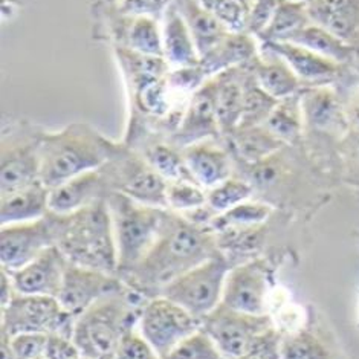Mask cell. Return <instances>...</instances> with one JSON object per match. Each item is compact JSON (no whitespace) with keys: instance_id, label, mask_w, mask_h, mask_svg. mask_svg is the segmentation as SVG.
I'll return each instance as SVG.
<instances>
[{"instance_id":"ffe728a7","label":"cell","mask_w":359,"mask_h":359,"mask_svg":"<svg viewBox=\"0 0 359 359\" xmlns=\"http://www.w3.org/2000/svg\"><path fill=\"white\" fill-rule=\"evenodd\" d=\"M255 58H257V45L252 34L229 32L208 54L201 58L199 66L207 76H212L234 67L251 65Z\"/></svg>"},{"instance_id":"681fc988","label":"cell","mask_w":359,"mask_h":359,"mask_svg":"<svg viewBox=\"0 0 359 359\" xmlns=\"http://www.w3.org/2000/svg\"><path fill=\"white\" fill-rule=\"evenodd\" d=\"M0 289H2V298H0V304H2V307H4V306L10 303L14 298V295L17 294L13 281H11L10 273H8L4 269H2V285H0Z\"/></svg>"},{"instance_id":"ab89813d","label":"cell","mask_w":359,"mask_h":359,"mask_svg":"<svg viewBox=\"0 0 359 359\" xmlns=\"http://www.w3.org/2000/svg\"><path fill=\"white\" fill-rule=\"evenodd\" d=\"M168 76L151 81L135 90L136 104L142 112L153 116H164L170 109Z\"/></svg>"},{"instance_id":"f1b7e54d","label":"cell","mask_w":359,"mask_h":359,"mask_svg":"<svg viewBox=\"0 0 359 359\" xmlns=\"http://www.w3.org/2000/svg\"><path fill=\"white\" fill-rule=\"evenodd\" d=\"M289 41L313 50L321 57H326L335 63H343L352 57V45L337 37L335 34L324 29L320 25L307 23Z\"/></svg>"},{"instance_id":"277c9868","label":"cell","mask_w":359,"mask_h":359,"mask_svg":"<svg viewBox=\"0 0 359 359\" xmlns=\"http://www.w3.org/2000/svg\"><path fill=\"white\" fill-rule=\"evenodd\" d=\"M149 298L129 286L93 303L75 318L72 343L84 359L112 356L124 333L136 327L144 303Z\"/></svg>"},{"instance_id":"d590c367","label":"cell","mask_w":359,"mask_h":359,"mask_svg":"<svg viewBox=\"0 0 359 359\" xmlns=\"http://www.w3.org/2000/svg\"><path fill=\"white\" fill-rule=\"evenodd\" d=\"M201 4L215 14L229 32H246L252 8L251 0H201Z\"/></svg>"},{"instance_id":"603a6c76","label":"cell","mask_w":359,"mask_h":359,"mask_svg":"<svg viewBox=\"0 0 359 359\" xmlns=\"http://www.w3.org/2000/svg\"><path fill=\"white\" fill-rule=\"evenodd\" d=\"M49 212V188L41 182L23 190L0 196V222L2 225L37 220Z\"/></svg>"},{"instance_id":"ba28073f","label":"cell","mask_w":359,"mask_h":359,"mask_svg":"<svg viewBox=\"0 0 359 359\" xmlns=\"http://www.w3.org/2000/svg\"><path fill=\"white\" fill-rule=\"evenodd\" d=\"M109 190L129 196V198L151 207H167L168 182L153 168L145 158L133 155L118 145L112 158L101 168Z\"/></svg>"},{"instance_id":"ac0fdd59","label":"cell","mask_w":359,"mask_h":359,"mask_svg":"<svg viewBox=\"0 0 359 359\" xmlns=\"http://www.w3.org/2000/svg\"><path fill=\"white\" fill-rule=\"evenodd\" d=\"M312 23L352 45L359 39V0H307Z\"/></svg>"},{"instance_id":"f907efd6","label":"cell","mask_w":359,"mask_h":359,"mask_svg":"<svg viewBox=\"0 0 359 359\" xmlns=\"http://www.w3.org/2000/svg\"><path fill=\"white\" fill-rule=\"evenodd\" d=\"M294 2H304V4H306L307 0H294Z\"/></svg>"},{"instance_id":"7dc6e473","label":"cell","mask_w":359,"mask_h":359,"mask_svg":"<svg viewBox=\"0 0 359 359\" xmlns=\"http://www.w3.org/2000/svg\"><path fill=\"white\" fill-rule=\"evenodd\" d=\"M278 5L280 0H254L246 32L257 37L272 20L273 13H276Z\"/></svg>"},{"instance_id":"83f0119b","label":"cell","mask_w":359,"mask_h":359,"mask_svg":"<svg viewBox=\"0 0 359 359\" xmlns=\"http://www.w3.org/2000/svg\"><path fill=\"white\" fill-rule=\"evenodd\" d=\"M307 23H311V19L304 2L280 0V5L276 13H273L272 20L264 28V31L259 34L257 39H260L263 43H269V41H289Z\"/></svg>"},{"instance_id":"816d5d0a","label":"cell","mask_w":359,"mask_h":359,"mask_svg":"<svg viewBox=\"0 0 359 359\" xmlns=\"http://www.w3.org/2000/svg\"><path fill=\"white\" fill-rule=\"evenodd\" d=\"M102 359H114V355L112 356H106V358H102Z\"/></svg>"},{"instance_id":"e0dca14e","label":"cell","mask_w":359,"mask_h":359,"mask_svg":"<svg viewBox=\"0 0 359 359\" xmlns=\"http://www.w3.org/2000/svg\"><path fill=\"white\" fill-rule=\"evenodd\" d=\"M110 193L102 170L75 176L49 190V211L55 215H72L98 199L107 198Z\"/></svg>"},{"instance_id":"60d3db41","label":"cell","mask_w":359,"mask_h":359,"mask_svg":"<svg viewBox=\"0 0 359 359\" xmlns=\"http://www.w3.org/2000/svg\"><path fill=\"white\" fill-rule=\"evenodd\" d=\"M303 114L315 126H327L337 114V101L327 89H318L302 98Z\"/></svg>"},{"instance_id":"7a4b0ae2","label":"cell","mask_w":359,"mask_h":359,"mask_svg":"<svg viewBox=\"0 0 359 359\" xmlns=\"http://www.w3.org/2000/svg\"><path fill=\"white\" fill-rule=\"evenodd\" d=\"M55 216L57 246L67 260L84 268L118 276V251L106 198L72 215Z\"/></svg>"},{"instance_id":"44dd1931","label":"cell","mask_w":359,"mask_h":359,"mask_svg":"<svg viewBox=\"0 0 359 359\" xmlns=\"http://www.w3.org/2000/svg\"><path fill=\"white\" fill-rule=\"evenodd\" d=\"M263 49L283 58L302 81H326L339 71L338 63L292 41H269Z\"/></svg>"},{"instance_id":"6da1fadb","label":"cell","mask_w":359,"mask_h":359,"mask_svg":"<svg viewBox=\"0 0 359 359\" xmlns=\"http://www.w3.org/2000/svg\"><path fill=\"white\" fill-rule=\"evenodd\" d=\"M220 252L215 229L196 225L181 212L168 210L155 245L119 278L138 294L151 298L187 271Z\"/></svg>"},{"instance_id":"5b68a950","label":"cell","mask_w":359,"mask_h":359,"mask_svg":"<svg viewBox=\"0 0 359 359\" xmlns=\"http://www.w3.org/2000/svg\"><path fill=\"white\" fill-rule=\"evenodd\" d=\"M106 201L114 224L118 277H121L133 269L155 245L168 208L151 207L116 191H110Z\"/></svg>"},{"instance_id":"d6a6232c","label":"cell","mask_w":359,"mask_h":359,"mask_svg":"<svg viewBox=\"0 0 359 359\" xmlns=\"http://www.w3.org/2000/svg\"><path fill=\"white\" fill-rule=\"evenodd\" d=\"M302 116V100H298L295 95H292L277 102V106L273 107L264 126H266V129L276 135L280 141H292L300 135Z\"/></svg>"},{"instance_id":"8992f818","label":"cell","mask_w":359,"mask_h":359,"mask_svg":"<svg viewBox=\"0 0 359 359\" xmlns=\"http://www.w3.org/2000/svg\"><path fill=\"white\" fill-rule=\"evenodd\" d=\"M229 269V260L220 252L173 280L159 295L167 297L202 320L222 303Z\"/></svg>"},{"instance_id":"1f68e13d","label":"cell","mask_w":359,"mask_h":359,"mask_svg":"<svg viewBox=\"0 0 359 359\" xmlns=\"http://www.w3.org/2000/svg\"><path fill=\"white\" fill-rule=\"evenodd\" d=\"M243 90V115L238 127L263 126L273 107L277 106L278 100L271 97L266 90L260 88L252 72L245 75Z\"/></svg>"},{"instance_id":"e575fe53","label":"cell","mask_w":359,"mask_h":359,"mask_svg":"<svg viewBox=\"0 0 359 359\" xmlns=\"http://www.w3.org/2000/svg\"><path fill=\"white\" fill-rule=\"evenodd\" d=\"M271 215V207L263 203L242 202L237 207L222 212L212 220L211 228L216 231H224L226 228H254L263 224Z\"/></svg>"},{"instance_id":"484cf974","label":"cell","mask_w":359,"mask_h":359,"mask_svg":"<svg viewBox=\"0 0 359 359\" xmlns=\"http://www.w3.org/2000/svg\"><path fill=\"white\" fill-rule=\"evenodd\" d=\"M269 54V58L264 60L257 57L251 63L254 79L257 80L263 90H266L271 97L278 101L295 95L302 80L283 58L272 53Z\"/></svg>"},{"instance_id":"8fae6325","label":"cell","mask_w":359,"mask_h":359,"mask_svg":"<svg viewBox=\"0 0 359 359\" xmlns=\"http://www.w3.org/2000/svg\"><path fill=\"white\" fill-rule=\"evenodd\" d=\"M272 327L268 315H252L220 303L202 318L201 329L210 335L225 359L242 358L262 333Z\"/></svg>"},{"instance_id":"5bb4252c","label":"cell","mask_w":359,"mask_h":359,"mask_svg":"<svg viewBox=\"0 0 359 359\" xmlns=\"http://www.w3.org/2000/svg\"><path fill=\"white\" fill-rule=\"evenodd\" d=\"M219 135L222 132L216 112V76L212 75L191 93L181 115V123L172 136V142L175 147L184 149Z\"/></svg>"},{"instance_id":"8d00e7d4","label":"cell","mask_w":359,"mask_h":359,"mask_svg":"<svg viewBox=\"0 0 359 359\" xmlns=\"http://www.w3.org/2000/svg\"><path fill=\"white\" fill-rule=\"evenodd\" d=\"M252 191L254 188L250 182L242 181V179L229 177L215 188H211L207 196V203L212 211L222 215V212L234 208L238 203L250 199Z\"/></svg>"},{"instance_id":"d4e9b609","label":"cell","mask_w":359,"mask_h":359,"mask_svg":"<svg viewBox=\"0 0 359 359\" xmlns=\"http://www.w3.org/2000/svg\"><path fill=\"white\" fill-rule=\"evenodd\" d=\"M190 28L201 58L208 54L219 41L226 37L229 31L217 17L205 8L201 0H177V8Z\"/></svg>"},{"instance_id":"30bf717a","label":"cell","mask_w":359,"mask_h":359,"mask_svg":"<svg viewBox=\"0 0 359 359\" xmlns=\"http://www.w3.org/2000/svg\"><path fill=\"white\" fill-rule=\"evenodd\" d=\"M45 132L36 127H13L2 138L0 196H8L40 181V144Z\"/></svg>"},{"instance_id":"cb8c5ba5","label":"cell","mask_w":359,"mask_h":359,"mask_svg":"<svg viewBox=\"0 0 359 359\" xmlns=\"http://www.w3.org/2000/svg\"><path fill=\"white\" fill-rule=\"evenodd\" d=\"M165 14L162 39H164V57L167 62L176 67L199 66V50L184 17L175 8H170Z\"/></svg>"},{"instance_id":"52a82bcc","label":"cell","mask_w":359,"mask_h":359,"mask_svg":"<svg viewBox=\"0 0 359 359\" xmlns=\"http://www.w3.org/2000/svg\"><path fill=\"white\" fill-rule=\"evenodd\" d=\"M75 316L67 313L57 297L15 294L2 307V333H46L72 338Z\"/></svg>"},{"instance_id":"836d02e7","label":"cell","mask_w":359,"mask_h":359,"mask_svg":"<svg viewBox=\"0 0 359 359\" xmlns=\"http://www.w3.org/2000/svg\"><path fill=\"white\" fill-rule=\"evenodd\" d=\"M127 41L129 49L144 55L164 57V39L158 27V20L147 15H132Z\"/></svg>"},{"instance_id":"b9f144b4","label":"cell","mask_w":359,"mask_h":359,"mask_svg":"<svg viewBox=\"0 0 359 359\" xmlns=\"http://www.w3.org/2000/svg\"><path fill=\"white\" fill-rule=\"evenodd\" d=\"M281 359H330V356L313 337L300 333L281 344Z\"/></svg>"},{"instance_id":"bcb514c9","label":"cell","mask_w":359,"mask_h":359,"mask_svg":"<svg viewBox=\"0 0 359 359\" xmlns=\"http://www.w3.org/2000/svg\"><path fill=\"white\" fill-rule=\"evenodd\" d=\"M207 81V74L202 71L201 66L193 67H177L176 71L168 74L170 89L181 92H194Z\"/></svg>"},{"instance_id":"7bdbcfd3","label":"cell","mask_w":359,"mask_h":359,"mask_svg":"<svg viewBox=\"0 0 359 359\" xmlns=\"http://www.w3.org/2000/svg\"><path fill=\"white\" fill-rule=\"evenodd\" d=\"M114 359H161L153 347L145 341L140 330L132 327L119 341Z\"/></svg>"},{"instance_id":"4316f807","label":"cell","mask_w":359,"mask_h":359,"mask_svg":"<svg viewBox=\"0 0 359 359\" xmlns=\"http://www.w3.org/2000/svg\"><path fill=\"white\" fill-rule=\"evenodd\" d=\"M229 138L237 156L251 165L262 164L283 145V141L271 133L264 124L237 127Z\"/></svg>"},{"instance_id":"9a60e30c","label":"cell","mask_w":359,"mask_h":359,"mask_svg":"<svg viewBox=\"0 0 359 359\" xmlns=\"http://www.w3.org/2000/svg\"><path fill=\"white\" fill-rule=\"evenodd\" d=\"M268 295V272L260 262L252 260L229 269L222 303L245 313L266 315Z\"/></svg>"},{"instance_id":"3957f363","label":"cell","mask_w":359,"mask_h":359,"mask_svg":"<svg viewBox=\"0 0 359 359\" xmlns=\"http://www.w3.org/2000/svg\"><path fill=\"white\" fill-rule=\"evenodd\" d=\"M115 147L84 123L69 124L54 133L45 132L40 144V181L50 190L75 176L100 170L112 158Z\"/></svg>"},{"instance_id":"2e32d148","label":"cell","mask_w":359,"mask_h":359,"mask_svg":"<svg viewBox=\"0 0 359 359\" xmlns=\"http://www.w3.org/2000/svg\"><path fill=\"white\" fill-rule=\"evenodd\" d=\"M67 263L69 260L60 248L50 246L23 268L6 272L10 273L17 294L58 297Z\"/></svg>"},{"instance_id":"4fadbf2b","label":"cell","mask_w":359,"mask_h":359,"mask_svg":"<svg viewBox=\"0 0 359 359\" xmlns=\"http://www.w3.org/2000/svg\"><path fill=\"white\" fill-rule=\"evenodd\" d=\"M124 286V281L114 273L84 268L69 262L57 298L63 309L76 318L100 298L116 292Z\"/></svg>"},{"instance_id":"74e56055","label":"cell","mask_w":359,"mask_h":359,"mask_svg":"<svg viewBox=\"0 0 359 359\" xmlns=\"http://www.w3.org/2000/svg\"><path fill=\"white\" fill-rule=\"evenodd\" d=\"M162 359H225L215 341L199 329L181 341L172 352Z\"/></svg>"},{"instance_id":"4dcf8cb0","label":"cell","mask_w":359,"mask_h":359,"mask_svg":"<svg viewBox=\"0 0 359 359\" xmlns=\"http://www.w3.org/2000/svg\"><path fill=\"white\" fill-rule=\"evenodd\" d=\"M144 158L149 161V164L165 179L167 182H179L190 181L196 182L190 170L187 167V162L182 156L181 149L175 145L167 144H153L145 150ZM198 184V182H196Z\"/></svg>"},{"instance_id":"7402d4cb","label":"cell","mask_w":359,"mask_h":359,"mask_svg":"<svg viewBox=\"0 0 359 359\" xmlns=\"http://www.w3.org/2000/svg\"><path fill=\"white\" fill-rule=\"evenodd\" d=\"M242 67H234L216 76V112L222 135L229 136L242 121L243 79Z\"/></svg>"},{"instance_id":"d6986e66","label":"cell","mask_w":359,"mask_h":359,"mask_svg":"<svg viewBox=\"0 0 359 359\" xmlns=\"http://www.w3.org/2000/svg\"><path fill=\"white\" fill-rule=\"evenodd\" d=\"M194 181L203 188H215L231 177L229 153L212 142L202 141L181 149Z\"/></svg>"},{"instance_id":"f6af8a7d","label":"cell","mask_w":359,"mask_h":359,"mask_svg":"<svg viewBox=\"0 0 359 359\" xmlns=\"http://www.w3.org/2000/svg\"><path fill=\"white\" fill-rule=\"evenodd\" d=\"M238 359H281V344L272 327L254 341L248 352Z\"/></svg>"},{"instance_id":"9c48e42d","label":"cell","mask_w":359,"mask_h":359,"mask_svg":"<svg viewBox=\"0 0 359 359\" xmlns=\"http://www.w3.org/2000/svg\"><path fill=\"white\" fill-rule=\"evenodd\" d=\"M202 320L164 295L144 303L136 329L162 359L191 333L199 330Z\"/></svg>"},{"instance_id":"7c38bea8","label":"cell","mask_w":359,"mask_h":359,"mask_svg":"<svg viewBox=\"0 0 359 359\" xmlns=\"http://www.w3.org/2000/svg\"><path fill=\"white\" fill-rule=\"evenodd\" d=\"M50 246H57V216L48 212L37 220L2 225L0 229V262L2 269L23 268Z\"/></svg>"},{"instance_id":"f546056e","label":"cell","mask_w":359,"mask_h":359,"mask_svg":"<svg viewBox=\"0 0 359 359\" xmlns=\"http://www.w3.org/2000/svg\"><path fill=\"white\" fill-rule=\"evenodd\" d=\"M118 55L121 58L126 74L129 75L133 90L151 81L165 79L170 74V63L165 57L144 55L129 48L119 49Z\"/></svg>"},{"instance_id":"c3c4849f","label":"cell","mask_w":359,"mask_h":359,"mask_svg":"<svg viewBox=\"0 0 359 359\" xmlns=\"http://www.w3.org/2000/svg\"><path fill=\"white\" fill-rule=\"evenodd\" d=\"M173 0H123L121 10L130 15H147L158 20Z\"/></svg>"},{"instance_id":"ee69618b","label":"cell","mask_w":359,"mask_h":359,"mask_svg":"<svg viewBox=\"0 0 359 359\" xmlns=\"http://www.w3.org/2000/svg\"><path fill=\"white\" fill-rule=\"evenodd\" d=\"M48 339L46 333H20L10 337V346L15 359H39L45 355Z\"/></svg>"},{"instance_id":"f35d334b","label":"cell","mask_w":359,"mask_h":359,"mask_svg":"<svg viewBox=\"0 0 359 359\" xmlns=\"http://www.w3.org/2000/svg\"><path fill=\"white\" fill-rule=\"evenodd\" d=\"M208 193L203 187L190 181L168 182L167 187V207L176 212H188L207 205Z\"/></svg>"}]
</instances>
